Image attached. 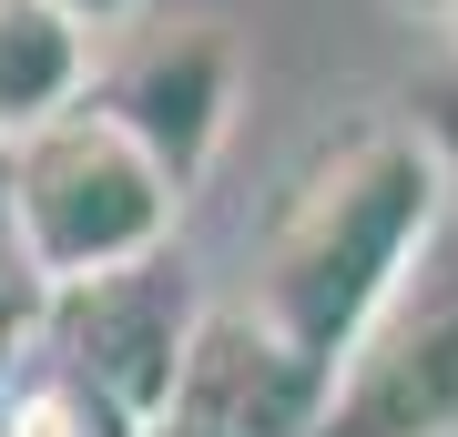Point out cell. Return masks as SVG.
I'll return each mask as SVG.
<instances>
[{"label": "cell", "instance_id": "14", "mask_svg": "<svg viewBox=\"0 0 458 437\" xmlns=\"http://www.w3.org/2000/svg\"><path fill=\"white\" fill-rule=\"evenodd\" d=\"M397 11H428V21H438V11H448V0H397Z\"/></svg>", "mask_w": 458, "mask_h": 437}, {"label": "cell", "instance_id": "6", "mask_svg": "<svg viewBox=\"0 0 458 437\" xmlns=\"http://www.w3.org/2000/svg\"><path fill=\"white\" fill-rule=\"evenodd\" d=\"M327 397H336V376L316 357H295L255 306H214L174 407L225 427V437H316L327 427Z\"/></svg>", "mask_w": 458, "mask_h": 437}, {"label": "cell", "instance_id": "15", "mask_svg": "<svg viewBox=\"0 0 458 437\" xmlns=\"http://www.w3.org/2000/svg\"><path fill=\"white\" fill-rule=\"evenodd\" d=\"M11 295H21V285H0V315H11Z\"/></svg>", "mask_w": 458, "mask_h": 437}, {"label": "cell", "instance_id": "13", "mask_svg": "<svg viewBox=\"0 0 458 437\" xmlns=\"http://www.w3.org/2000/svg\"><path fill=\"white\" fill-rule=\"evenodd\" d=\"M438 31H448V62H458V0H448V11H438Z\"/></svg>", "mask_w": 458, "mask_h": 437}, {"label": "cell", "instance_id": "9", "mask_svg": "<svg viewBox=\"0 0 458 437\" xmlns=\"http://www.w3.org/2000/svg\"><path fill=\"white\" fill-rule=\"evenodd\" d=\"M0 285L31 295V265H21V204H11V143H0Z\"/></svg>", "mask_w": 458, "mask_h": 437}, {"label": "cell", "instance_id": "10", "mask_svg": "<svg viewBox=\"0 0 458 437\" xmlns=\"http://www.w3.org/2000/svg\"><path fill=\"white\" fill-rule=\"evenodd\" d=\"M21 336H31V325H21V315H0V437H11V407H21V376H31V366H21Z\"/></svg>", "mask_w": 458, "mask_h": 437}, {"label": "cell", "instance_id": "11", "mask_svg": "<svg viewBox=\"0 0 458 437\" xmlns=\"http://www.w3.org/2000/svg\"><path fill=\"white\" fill-rule=\"evenodd\" d=\"M62 11H72V21H92V31H123L143 0H62Z\"/></svg>", "mask_w": 458, "mask_h": 437}, {"label": "cell", "instance_id": "5", "mask_svg": "<svg viewBox=\"0 0 458 437\" xmlns=\"http://www.w3.org/2000/svg\"><path fill=\"white\" fill-rule=\"evenodd\" d=\"M102 102L132 122L183 194H204V173L225 163V132H234V41L214 21H174V31H143L123 51V71L102 81Z\"/></svg>", "mask_w": 458, "mask_h": 437}, {"label": "cell", "instance_id": "1", "mask_svg": "<svg viewBox=\"0 0 458 437\" xmlns=\"http://www.w3.org/2000/svg\"><path fill=\"white\" fill-rule=\"evenodd\" d=\"M438 214H448V173L418 143V122H367L285 183L276 224L255 244V295L245 306L295 357H316L336 376L367 346V325L438 255Z\"/></svg>", "mask_w": 458, "mask_h": 437}, {"label": "cell", "instance_id": "12", "mask_svg": "<svg viewBox=\"0 0 458 437\" xmlns=\"http://www.w3.org/2000/svg\"><path fill=\"white\" fill-rule=\"evenodd\" d=\"M143 437H225V427H204V417H183V407H164V417H153Z\"/></svg>", "mask_w": 458, "mask_h": 437}, {"label": "cell", "instance_id": "2", "mask_svg": "<svg viewBox=\"0 0 458 437\" xmlns=\"http://www.w3.org/2000/svg\"><path fill=\"white\" fill-rule=\"evenodd\" d=\"M11 204H21V265H31V295L113 275V265L164 255L183 224V183L132 143V122L113 102H72L41 132L11 143Z\"/></svg>", "mask_w": 458, "mask_h": 437}, {"label": "cell", "instance_id": "4", "mask_svg": "<svg viewBox=\"0 0 458 437\" xmlns=\"http://www.w3.org/2000/svg\"><path fill=\"white\" fill-rule=\"evenodd\" d=\"M316 437H458V265L428 255L418 285L367 325Z\"/></svg>", "mask_w": 458, "mask_h": 437}, {"label": "cell", "instance_id": "7", "mask_svg": "<svg viewBox=\"0 0 458 437\" xmlns=\"http://www.w3.org/2000/svg\"><path fill=\"white\" fill-rule=\"evenodd\" d=\"M92 41L102 31L72 21L62 0H0V143L92 102Z\"/></svg>", "mask_w": 458, "mask_h": 437}, {"label": "cell", "instance_id": "3", "mask_svg": "<svg viewBox=\"0 0 458 437\" xmlns=\"http://www.w3.org/2000/svg\"><path fill=\"white\" fill-rule=\"evenodd\" d=\"M204 315L214 306L194 295V265L164 244V255H143V265H113V275L31 295V346H41V366H62L72 387H92L132 437H143L183 397Z\"/></svg>", "mask_w": 458, "mask_h": 437}, {"label": "cell", "instance_id": "8", "mask_svg": "<svg viewBox=\"0 0 458 437\" xmlns=\"http://www.w3.org/2000/svg\"><path fill=\"white\" fill-rule=\"evenodd\" d=\"M408 122H418V143L438 153L448 194H458V62H448V71H428L418 92H408Z\"/></svg>", "mask_w": 458, "mask_h": 437}]
</instances>
